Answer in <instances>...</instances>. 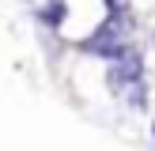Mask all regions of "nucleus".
Here are the masks:
<instances>
[{"mask_svg":"<svg viewBox=\"0 0 155 151\" xmlns=\"http://www.w3.org/2000/svg\"><path fill=\"white\" fill-rule=\"evenodd\" d=\"M136 79H144L140 57H136V53H121V57L110 64V76H106V83H114V91H125V87H133Z\"/></svg>","mask_w":155,"mask_h":151,"instance_id":"obj_1","label":"nucleus"},{"mask_svg":"<svg viewBox=\"0 0 155 151\" xmlns=\"http://www.w3.org/2000/svg\"><path fill=\"white\" fill-rule=\"evenodd\" d=\"M42 19L49 23V27H61V19H64V0H49L42 11Z\"/></svg>","mask_w":155,"mask_h":151,"instance_id":"obj_2","label":"nucleus"},{"mask_svg":"<svg viewBox=\"0 0 155 151\" xmlns=\"http://www.w3.org/2000/svg\"><path fill=\"white\" fill-rule=\"evenodd\" d=\"M106 8H110V15H125L129 11V0H106Z\"/></svg>","mask_w":155,"mask_h":151,"instance_id":"obj_3","label":"nucleus"}]
</instances>
